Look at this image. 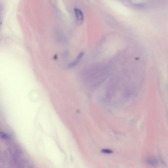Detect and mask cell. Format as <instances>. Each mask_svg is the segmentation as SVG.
I'll list each match as a JSON object with an SVG mask.
<instances>
[{
	"instance_id": "3957f363",
	"label": "cell",
	"mask_w": 168,
	"mask_h": 168,
	"mask_svg": "<svg viewBox=\"0 0 168 168\" xmlns=\"http://www.w3.org/2000/svg\"><path fill=\"white\" fill-rule=\"evenodd\" d=\"M147 162L148 164H149V165H155L157 164V163H158L157 160H156V158H155L154 157L148 158L147 160Z\"/></svg>"
},
{
	"instance_id": "7a4b0ae2",
	"label": "cell",
	"mask_w": 168,
	"mask_h": 168,
	"mask_svg": "<svg viewBox=\"0 0 168 168\" xmlns=\"http://www.w3.org/2000/svg\"><path fill=\"white\" fill-rule=\"evenodd\" d=\"M83 55H84V53L83 52L80 53L78 54V55L77 56V58H76V59L73 63H71L70 65V66H69L70 67L72 68V67H74L76 66L77 65V64L78 63V62H79V61H80L81 59L82 58V56H83Z\"/></svg>"
},
{
	"instance_id": "6da1fadb",
	"label": "cell",
	"mask_w": 168,
	"mask_h": 168,
	"mask_svg": "<svg viewBox=\"0 0 168 168\" xmlns=\"http://www.w3.org/2000/svg\"><path fill=\"white\" fill-rule=\"evenodd\" d=\"M75 11V14L76 15V21L78 25H81L84 19V16L82 12L79 9L77 8H75L74 9Z\"/></svg>"
},
{
	"instance_id": "277c9868",
	"label": "cell",
	"mask_w": 168,
	"mask_h": 168,
	"mask_svg": "<svg viewBox=\"0 0 168 168\" xmlns=\"http://www.w3.org/2000/svg\"><path fill=\"white\" fill-rule=\"evenodd\" d=\"M102 152H103V153H112V151L108 150V149H104L102 151Z\"/></svg>"
}]
</instances>
